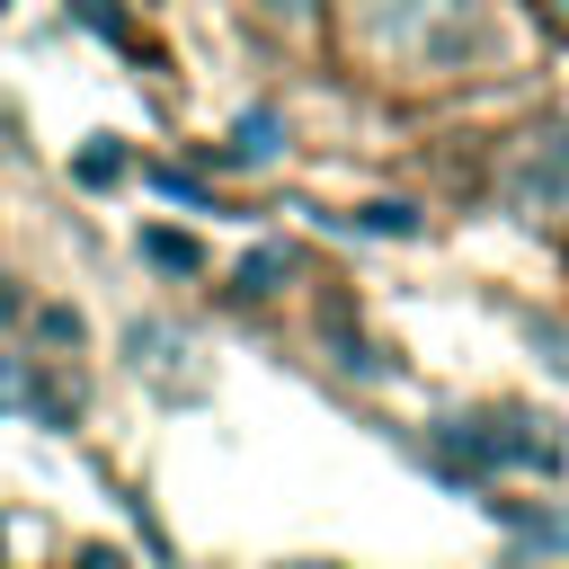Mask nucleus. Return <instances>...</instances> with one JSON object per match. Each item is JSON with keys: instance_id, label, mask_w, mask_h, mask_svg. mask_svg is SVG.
Returning a JSON list of instances; mask_svg holds the SVG:
<instances>
[{"instance_id": "obj_1", "label": "nucleus", "mask_w": 569, "mask_h": 569, "mask_svg": "<svg viewBox=\"0 0 569 569\" xmlns=\"http://www.w3.org/2000/svg\"><path fill=\"white\" fill-rule=\"evenodd\" d=\"M356 27L391 62H436L453 27H471V0H356Z\"/></svg>"}, {"instance_id": "obj_2", "label": "nucleus", "mask_w": 569, "mask_h": 569, "mask_svg": "<svg viewBox=\"0 0 569 569\" xmlns=\"http://www.w3.org/2000/svg\"><path fill=\"white\" fill-rule=\"evenodd\" d=\"M258 9H267V18H302L311 0H258Z\"/></svg>"}, {"instance_id": "obj_3", "label": "nucleus", "mask_w": 569, "mask_h": 569, "mask_svg": "<svg viewBox=\"0 0 569 569\" xmlns=\"http://www.w3.org/2000/svg\"><path fill=\"white\" fill-rule=\"evenodd\" d=\"M542 18H551V36H569V0H542Z\"/></svg>"}, {"instance_id": "obj_4", "label": "nucleus", "mask_w": 569, "mask_h": 569, "mask_svg": "<svg viewBox=\"0 0 569 569\" xmlns=\"http://www.w3.org/2000/svg\"><path fill=\"white\" fill-rule=\"evenodd\" d=\"M0 320H9V284H0Z\"/></svg>"}, {"instance_id": "obj_5", "label": "nucleus", "mask_w": 569, "mask_h": 569, "mask_svg": "<svg viewBox=\"0 0 569 569\" xmlns=\"http://www.w3.org/2000/svg\"><path fill=\"white\" fill-rule=\"evenodd\" d=\"M0 9H9V0H0Z\"/></svg>"}]
</instances>
